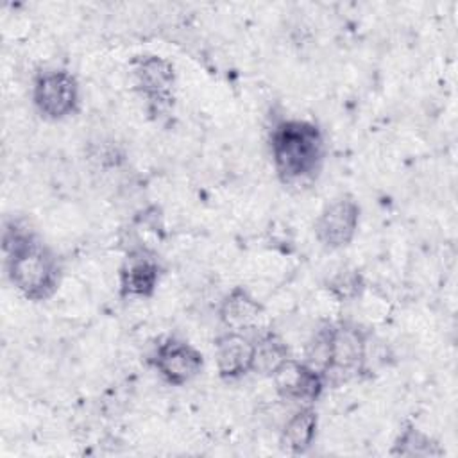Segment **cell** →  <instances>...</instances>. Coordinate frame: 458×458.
<instances>
[{"mask_svg":"<svg viewBox=\"0 0 458 458\" xmlns=\"http://www.w3.org/2000/svg\"><path fill=\"white\" fill-rule=\"evenodd\" d=\"M5 270L13 286L29 301H45L59 286L61 267L55 254L30 229L18 222L5 224L2 234Z\"/></svg>","mask_w":458,"mask_h":458,"instance_id":"cell-1","label":"cell"},{"mask_svg":"<svg viewBox=\"0 0 458 458\" xmlns=\"http://www.w3.org/2000/svg\"><path fill=\"white\" fill-rule=\"evenodd\" d=\"M270 154L276 172L284 182L311 177L324 157L322 132L308 120H281L270 132Z\"/></svg>","mask_w":458,"mask_h":458,"instance_id":"cell-2","label":"cell"},{"mask_svg":"<svg viewBox=\"0 0 458 458\" xmlns=\"http://www.w3.org/2000/svg\"><path fill=\"white\" fill-rule=\"evenodd\" d=\"M369 335L367 331L349 320L333 324L331 329V365L324 376L329 381H345L363 372L367 361Z\"/></svg>","mask_w":458,"mask_h":458,"instance_id":"cell-3","label":"cell"},{"mask_svg":"<svg viewBox=\"0 0 458 458\" xmlns=\"http://www.w3.org/2000/svg\"><path fill=\"white\" fill-rule=\"evenodd\" d=\"M32 100L45 118L63 120L79 109V82L68 70H45L34 79Z\"/></svg>","mask_w":458,"mask_h":458,"instance_id":"cell-4","label":"cell"},{"mask_svg":"<svg viewBox=\"0 0 458 458\" xmlns=\"http://www.w3.org/2000/svg\"><path fill=\"white\" fill-rule=\"evenodd\" d=\"M132 77L138 91L147 98L148 109L157 114L172 106L175 72L174 64L157 55H140L132 64Z\"/></svg>","mask_w":458,"mask_h":458,"instance_id":"cell-5","label":"cell"},{"mask_svg":"<svg viewBox=\"0 0 458 458\" xmlns=\"http://www.w3.org/2000/svg\"><path fill=\"white\" fill-rule=\"evenodd\" d=\"M360 225V206L349 197L342 195L324 206L315 222V236L327 249L347 247Z\"/></svg>","mask_w":458,"mask_h":458,"instance_id":"cell-6","label":"cell"},{"mask_svg":"<svg viewBox=\"0 0 458 458\" xmlns=\"http://www.w3.org/2000/svg\"><path fill=\"white\" fill-rule=\"evenodd\" d=\"M152 363L166 383L181 386L200 374L204 367V358L200 351L190 342L168 336L156 347L152 354Z\"/></svg>","mask_w":458,"mask_h":458,"instance_id":"cell-7","label":"cell"},{"mask_svg":"<svg viewBox=\"0 0 458 458\" xmlns=\"http://www.w3.org/2000/svg\"><path fill=\"white\" fill-rule=\"evenodd\" d=\"M272 379L277 394L283 399L302 403V406L313 404L326 386V379L322 374L313 370L304 361L293 358H288L272 376Z\"/></svg>","mask_w":458,"mask_h":458,"instance_id":"cell-8","label":"cell"},{"mask_svg":"<svg viewBox=\"0 0 458 458\" xmlns=\"http://www.w3.org/2000/svg\"><path fill=\"white\" fill-rule=\"evenodd\" d=\"M161 268L152 252L145 247H132L120 267L122 297L145 299L154 295L159 283Z\"/></svg>","mask_w":458,"mask_h":458,"instance_id":"cell-9","label":"cell"},{"mask_svg":"<svg viewBox=\"0 0 458 458\" xmlns=\"http://www.w3.org/2000/svg\"><path fill=\"white\" fill-rule=\"evenodd\" d=\"M254 338L243 331H227L215 344L216 370L222 379H238L250 372Z\"/></svg>","mask_w":458,"mask_h":458,"instance_id":"cell-10","label":"cell"},{"mask_svg":"<svg viewBox=\"0 0 458 458\" xmlns=\"http://www.w3.org/2000/svg\"><path fill=\"white\" fill-rule=\"evenodd\" d=\"M263 315L261 302L243 286H234L220 302L218 317L229 331L252 329Z\"/></svg>","mask_w":458,"mask_h":458,"instance_id":"cell-11","label":"cell"},{"mask_svg":"<svg viewBox=\"0 0 458 458\" xmlns=\"http://www.w3.org/2000/svg\"><path fill=\"white\" fill-rule=\"evenodd\" d=\"M318 415L311 404L301 406L281 431V445L292 454H304L317 437Z\"/></svg>","mask_w":458,"mask_h":458,"instance_id":"cell-12","label":"cell"},{"mask_svg":"<svg viewBox=\"0 0 458 458\" xmlns=\"http://www.w3.org/2000/svg\"><path fill=\"white\" fill-rule=\"evenodd\" d=\"M288 358H292L290 349L277 333H272V331L261 333L258 338H254L250 372L258 376L272 377Z\"/></svg>","mask_w":458,"mask_h":458,"instance_id":"cell-13","label":"cell"},{"mask_svg":"<svg viewBox=\"0 0 458 458\" xmlns=\"http://www.w3.org/2000/svg\"><path fill=\"white\" fill-rule=\"evenodd\" d=\"M390 453L395 454V456L428 458V456H442L444 449L428 433L420 431L415 426H408L399 433V437L395 438Z\"/></svg>","mask_w":458,"mask_h":458,"instance_id":"cell-14","label":"cell"},{"mask_svg":"<svg viewBox=\"0 0 458 458\" xmlns=\"http://www.w3.org/2000/svg\"><path fill=\"white\" fill-rule=\"evenodd\" d=\"M326 288L340 302H349L358 299L365 290V279L358 268L345 267L336 270L327 281Z\"/></svg>","mask_w":458,"mask_h":458,"instance_id":"cell-15","label":"cell"},{"mask_svg":"<svg viewBox=\"0 0 458 458\" xmlns=\"http://www.w3.org/2000/svg\"><path fill=\"white\" fill-rule=\"evenodd\" d=\"M331 329L333 324H324L311 335L306 351H304V363L310 365L318 374L326 376L331 365Z\"/></svg>","mask_w":458,"mask_h":458,"instance_id":"cell-16","label":"cell"}]
</instances>
